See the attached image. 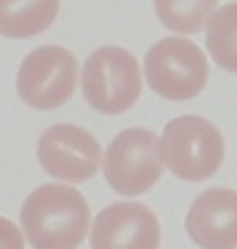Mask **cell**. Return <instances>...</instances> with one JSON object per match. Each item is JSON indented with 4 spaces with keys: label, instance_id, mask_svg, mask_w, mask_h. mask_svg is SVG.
I'll return each instance as SVG.
<instances>
[{
    "label": "cell",
    "instance_id": "obj_1",
    "mask_svg": "<svg viewBox=\"0 0 237 249\" xmlns=\"http://www.w3.org/2000/svg\"><path fill=\"white\" fill-rule=\"evenodd\" d=\"M25 238L33 249H78L88 232L91 211L72 186H39L19 211Z\"/></svg>",
    "mask_w": 237,
    "mask_h": 249
},
{
    "label": "cell",
    "instance_id": "obj_2",
    "mask_svg": "<svg viewBox=\"0 0 237 249\" xmlns=\"http://www.w3.org/2000/svg\"><path fill=\"white\" fill-rule=\"evenodd\" d=\"M143 72L155 94L182 103L204 91L210 78V64L196 42L182 36H166L149 47L143 58Z\"/></svg>",
    "mask_w": 237,
    "mask_h": 249
},
{
    "label": "cell",
    "instance_id": "obj_3",
    "mask_svg": "<svg viewBox=\"0 0 237 249\" xmlns=\"http://www.w3.org/2000/svg\"><path fill=\"white\" fill-rule=\"evenodd\" d=\"M163 160L179 180H210L223 163V136L204 116H176L163 130Z\"/></svg>",
    "mask_w": 237,
    "mask_h": 249
},
{
    "label": "cell",
    "instance_id": "obj_4",
    "mask_svg": "<svg viewBox=\"0 0 237 249\" xmlns=\"http://www.w3.org/2000/svg\"><path fill=\"white\" fill-rule=\"evenodd\" d=\"M83 97L99 114H124L141 97V64L124 47H99L88 55L80 78Z\"/></svg>",
    "mask_w": 237,
    "mask_h": 249
},
{
    "label": "cell",
    "instance_id": "obj_5",
    "mask_svg": "<svg viewBox=\"0 0 237 249\" xmlns=\"http://www.w3.org/2000/svg\"><path fill=\"white\" fill-rule=\"evenodd\" d=\"M163 166V136L146 127H127L108 147L102 175L116 194L138 196L160 180Z\"/></svg>",
    "mask_w": 237,
    "mask_h": 249
},
{
    "label": "cell",
    "instance_id": "obj_6",
    "mask_svg": "<svg viewBox=\"0 0 237 249\" xmlns=\"http://www.w3.org/2000/svg\"><path fill=\"white\" fill-rule=\"evenodd\" d=\"M78 86V58L58 45L36 47L17 72V94L36 111L61 108Z\"/></svg>",
    "mask_w": 237,
    "mask_h": 249
},
{
    "label": "cell",
    "instance_id": "obj_7",
    "mask_svg": "<svg viewBox=\"0 0 237 249\" xmlns=\"http://www.w3.org/2000/svg\"><path fill=\"white\" fill-rule=\"evenodd\" d=\"M39 163L55 180L86 183L99 172L102 152L94 136L78 124H53L39 136Z\"/></svg>",
    "mask_w": 237,
    "mask_h": 249
},
{
    "label": "cell",
    "instance_id": "obj_8",
    "mask_svg": "<svg viewBox=\"0 0 237 249\" xmlns=\"http://www.w3.org/2000/svg\"><path fill=\"white\" fill-rule=\"evenodd\" d=\"M160 222L146 205L113 202L91 227V249H158Z\"/></svg>",
    "mask_w": 237,
    "mask_h": 249
},
{
    "label": "cell",
    "instance_id": "obj_9",
    "mask_svg": "<svg viewBox=\"0 0 237 249\" xmlns=\"http://www.w3.org/2000/svg\"><path fill=\"white\" fill-rule=\"evenodd\" d=\"M185 230L202 249H237V191H202L188 208Z\"/></svg>",
    "mask_w": 237,
    "mask_h": 249
},
{
    "label": "cell",
    "instance_id": "obj_10",
    "mask_svg": "<svg viewBox=\"0 0 237 249\" xmlns=\"http://www.w3.org/2000/svg\"><path fill=\"white\" fill-rule=\"evenodd\" d=\"M61 0H0V31L9 39H31L55 22Z\"/></svg>",
    "mask_w": 237,
    "mask_h": 249
},
{
    "label": "cell",
    "instance_id": "obj_11",
    "mask_svg": "<svg viewBox=\"0 0 237 249\" xmlns=\"http://www.w3.org/2000/svg\"><path fill=\"white\" fill-rule=\"evenodd\" d=\"M207 50L221 70L237 75V3L221 6L207 22Z\"/></svg>",
    "mask_w": 237,
    "mask_h": 249
},
{
    "label": "cell",
    "instance_id": "obj_12",
    "mask_svg": "<svg viewBox=\"0 0 237 249\" xmlns=\"http://www.w3.org/2000/svg\"><path fill=\"white\" fill-rule=\"evenodd\" d=\"M218 11V0H155V14L168 31L176 34H199L212 14Z\"/></svg>",
    "mask_w": 237,
    "mask_h": 249
}]
</instances>
